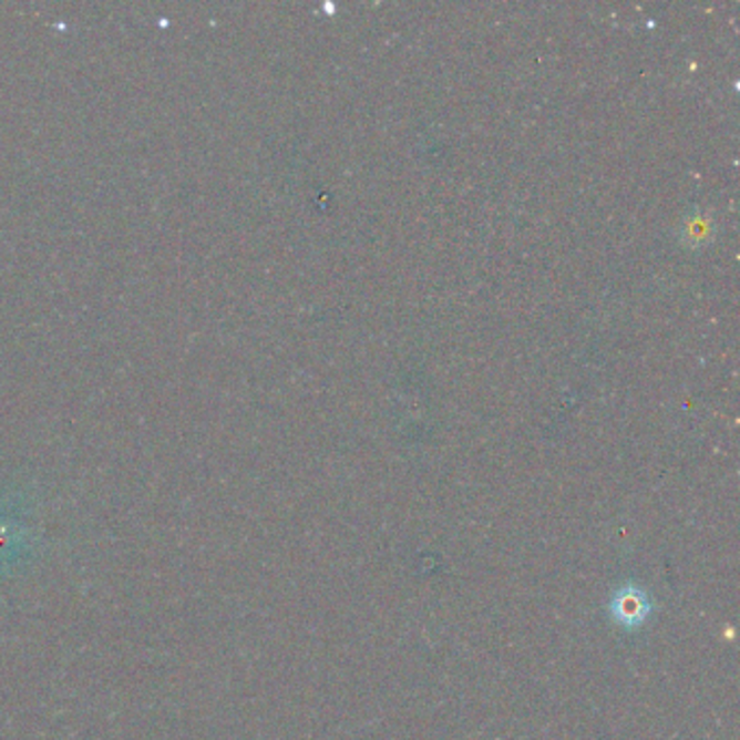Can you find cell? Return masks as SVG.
Here are the masks:
<instances>
[{
  "label": "cell",
  "instance_id": "6da1fadb",
  "mask_svg": "<svg viewBox=\"0 0 740 740\" xmlns=\"http://www.w3.org/2000/svg\"><path fill=\"white\" fill-rule=\"evenodd\" d=\"M649 610H651L649 599L636 586H626L613 602V613L617 621L624 626H638L640 621L647 619Z\"/></svg>",
  "mask_w": 740,
  "mask_h": 740
}]
</instances>
